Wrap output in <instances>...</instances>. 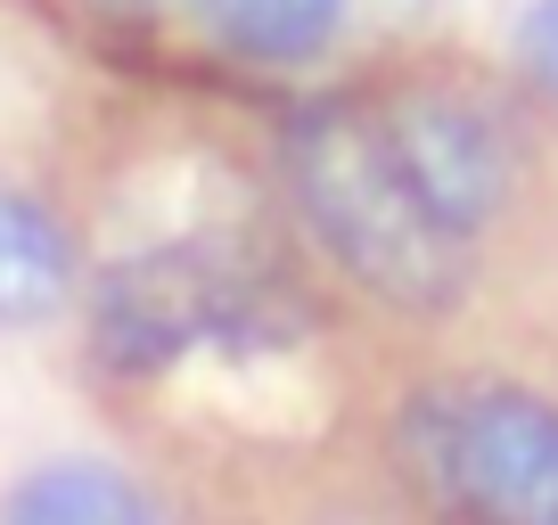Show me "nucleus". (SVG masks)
Listing matches in <instances>:
<instances>
[{"label": "nucleus", "instance_id": "8", "mask_svg": "<svg viewBox=\"0 0 558 525\" xmlns=\"http://www.w3.org/2000/svg\"><path fill=\"white\" fill-rule=\"evenodd\" d=\"M518 58H525V74L558 99V0H534V9L518 17Z\"/></svg>", "mask_w": 558, "mask_h": 525}, {"label": "nucleus", "instance_id": "1", "mask_svg": "<svg viewBox=\"0 0 558 525\" xmlns=\"http://www.w3.org/2000/svg\"><path fill=\"white\" fill-rule=\"evenodd\" d=\"M288 181H296V206L320 230V246L395 313L436 320L469 296V239H452L418 206L378 115H362L345 99L304 107L288 123Z\"/></svg>", "mask_w": 558, "mask_h": 525}, {"label": "nucleus", "instance_id": "7", "mask_svg": "<svg viewBox=\"0 0 558 525\" xmlns=\"http://www.w3.org/2000/svg\"><path fill=\"white\" fill-rule=\"evenodd\" d=\"M214 34L239 58H263V66H296V58L329 50L337 25H345V0H206Z\"/></svg>", "mask_w": 558, "mask_h": 525}, {"label": "nucleus", "instance_id": "9", "mask_svg": "<svg viewBox=\"0 0 558 525\" xmlns=\"http://www.w3.org/2000/svg\"><path fill=\"white\" fill-rule=\"evenodd\" d=\"M123 9H148V0H123Z\"/></svg>", "mask_w": 558, "mask_h": 525}, {"label": "nucleus", "instance_id": "6", "mask_svg": "<svg viewBox=\"0 0 558 525\" xmlns=\"http://www.w3.org/2000/svg\"><path fill=\"white\" fill-rule=\"evenodd\" d=\"M66 288H74V246L58 230V213L17 190H0V320L25 329V320L58 313Z\"/></svg>", "mask_w": 558, "mask_h": 525}, {"label": "nucleus", "instance_id": "5", "mask_svg": "<svg viewBox=\"0 0 558 525\" xmlns=\"http://www.w3.org/2000/svg\"><path fill=\"white\" fill-rule=\"evenodd\" d=\"M0 525H173V509L107 460H50L9 492Z\"/></svg>", "mask_w": 558, "mask_h": 525}, {"label": "nucleus", "instance_id": "4", "mask_svg": "<svg viewBox=\"0 0 558 525\" xmlns=\"http://www.w3.org/2000/svg\"><path fill=\"white\" fill-rule=\"evenodd\" d=\"M378 132H386V148H395L402 181L418 190V206L436 213L452 239L493 230L509 213V197H518V181H525L518 123H509L485 90L418 83L378 115Z\"/></svg>", "mask_w": 558, "mask_h": 525}, {"label": "nucleus", "instance_id": "3", "mask_svg": "<svg viewBox=\"0 0 558 525\" xmlns=\"http://www.w3.org/2000/svg\"><path fill=\"white\" fill-rule=\"evenodd\" d=\"M296 296L255 255L222 239H173L116 262L99 288V353L116 369H173L206 345H279L296 337Z\"/></svg>", "mask_w": 558, "mask_h": 525}, {"label": "nucleus", "instance_id": "2", "mask_svg": "<svg viewBox=\"0 0 558 525\" xmlns=\"http://www.w3.org/2000/svg\"><path fill=\"white\" fill-rule=\"evenodd\" d=\"M418 492L469 525H558V403L518 378H460L402 411Z\"/></svg>", "mask_w": 558, "mask_h": 525}]
</instances>
